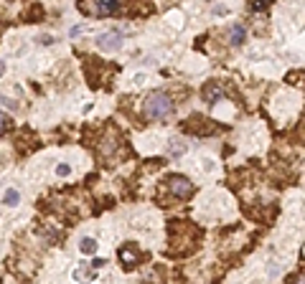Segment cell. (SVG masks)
<instances>
[{
    "mask_svg": "<svg viewBox=\"0 0 305 284\" xmlns=\"http://www.w3.org/2000/svg\"><path fill=\"white\" fill-rule=\"evenodd\" d=\"M173 109H176V104H173L168 92H152L145 99V117L147 119H166L173 114Z\"/></svg>",
    "mask_w": 305,
    "mask_h": 284,
    "instance_id": "1",
    "label": "cell"
},
{
    "mask_svg": "<svg viewBox=\"0 0 305 284\" xmlns=\"http://www.w3.org/2000/svg\"><path fill=\"white\" fill-rule=\"evenodd\" d=\"M168 188L176 198H191L194 195V183L183 175H171L168 178Z\"/></svg>",
    "mask_w": 305,
    "mask_h": 284,
    "instance_id": "2",
    "label": "cell"
},
{
    "mask_svg": "<svg viewBox=\"0 0 305 284\" xmlns=\"http://www.w3.org/2000/svg\"><path fill=\"white\" fill-rule=\"evenodd\" d=\"M97 46L102 49V51H120L122 49V33L120 31H107V33H102V36H97Z\"/></svg>",
    "mask_w": 305,
    "mask_h": 284,
    "instance_id": "3",
    "label": "cell"
},
{
    "mask_svg": "<svg viewBox=\"0 0 305 284\" xmlns=\"http://www.w3.org/2000/svg\"><path fill=\"white\" fill-rule=\"evenodd\" d=\"M120 11V0H94V13L102 18H112Z\"/></svg>",
    "mask_w": 305,
    "mask_h": 284,
    "instance_id": "4",
    "label": "cell"
},
{
    "mask_svg": "<svg viewBox=\"0 0 305 284\" xmlns=\"http://www.w3.org/2000/svg\"><path fill=\"white\" fill-rule=\"evenodd\" d=\"M221 97H224V92H221V87H216V84H209V87L204 89V99H206L209 104L221 102Z\"/></svg>",
    "mask_w": 305,
    "mask_h": 284,
    "instance_id": "5",
    "label": "cell"
},
{
    "mask_svg": "<svg viewBox=\"0 0 305 284\" xmlns=\"http://www.w3.org/2000/svg\"><path fill=\"white\" fill-rule=\"evenodd\" d=\"M244 36H247V33H244V26H232V28H229V44H232V46H242V44H244Z\"/></svg>",
    "mask_w": 305,
    "mask_h": 284,
    "instance_id": "6",
    "label": "cell"
},
{
    "mask_svg": "<svg viewBox=\"0 0 305 284\" xmlns=\"http://www.w3.org/2000/svg\"><path fill=\"white\" fill-rule=\"evenodd\" d=\"M79 251H82V254H87V256H89V254H94V251H97V241H94V238H89V236H84V238L79 241Z\"/></svg>",
    "mask_w": 305,
    "mask_h": 284,
    "instance_id": "7",
    "label": "cell"
},
{
    "mask_svg": "<svg viewBox=\"0 0 305 284\" xmlns=\"http://www.w3.org/2000/svg\"><path fill=\"white\" fill-rule=\"evenodd\" d=\"M3 200H6V206H18L21 203V193L16 188H8L6 195H3Z\"/></svg>",
    "mask_w": 305,
    "mask_h": 284,
    "instance_id": "8",
    "label": "cell"
},
{
    "mask_svg": "<svg viewBox=\"0 0 305 284\" xmlns=\"http://www.w3.org/2000/svg\"><path fill=\"white\" fill-rule=\"evenodd\" d=\"M120 259H125V266H130V264H135L137 254H135V251H130V249H122V251H120Z\"/></svg>",
    "mask_w": 305,
    "mask_h": 284,
    "instance_id": "9",
    "label": "cell"
},
{
    "mask_svg": "<svg viewBox=\"0 0 305 284\" xmlns=\"http://www.w3.org/2000/svg\"><path fill=\"white\" fill-rule=\"evenodd\" d=\"M183 152H186V145H181V142L173 145V142H171V155H173V157H178V155H183Z\"/></svg>",
    "mask_w": 305,
    "mask_h": 284,
    "instance_id": "10",
    "label": "cell"
},
{
    "mask_svg": "<svg viewBox=\"0 0 305 284\" xmlns=\"http://www.w3.org/2000/svg\"><path fill=\"white\" fill-rule=\"evenodd\" d=\"M8 122H11V119H8L6 114H0V135H3V132L8 130Z\"/></svg>",
    "mask_w": 305,
    "mask_h": 284,
    "instance_id": "11",
    "label": "cell"
},
{
    "mask_svg": "<svg viewBox=\"0 0 305 284\" xmlns=\"http://www.w3.org/2000/svg\"><path fill=\"white\" fill-rule=\"evenodd\" d=\"M0 99H3V104H6V107H11V109H16V107H18V102H13L11 97H0Z\"/></svg>",
    "mask_w": 305,
    "mask_h": 284,
    "instance_id": "12",
    "label": "cell"
},
{
    "mask_svg": "<svg viewBox=\"0 0 305 284\" xmlns=\"http://www.w3.org/2000/svg\"><path fill=\"white\" fill-rule=\"evenodd\" d=\"M56 173H59V175H69V173H71V168L64 163V165H59V168H56Z\"/></svg>",
    "mask_w": 305,
    "mask_h": 284,
    "instance_id": "13",
    "label": "cell"
},
{
    "mask_svg": "<svg viewBox=\"0 0 305 284\" xmlns=\"http://www.w3.org/2000/svg\"><path fill=\"white\" fill-rule=\"evenodd\" d=\"M214 13H216V16H226L229 11H226V6H214Z\"/></svg>",
    "mask_w": 305,
    "mask_h": 284,
    "instance_id": "14",
    "label": "cell"
},
{
    "mask_svg": "<svg viewBox=\"0 0 305 284\" xmlns=\"http://www.w3.org/2000/svg\"><path fill=\"white\" fill-rule=\"evenodd\" d=\"M39 41H41V44H44V46H46V44H51V41H54V38H49V36H39Z\"/></svg>",
    "mask_w": 305,
    "mask_h": 284,
    "instance_id": "15",
    "label": "cell"
},
{
    "mask_svg": "<svg viewBox=\"0 0 305 284\" xmlns=\"http://www.w3.org/2000/svg\"><path fill=\"white\" fill-rule=\"evenodd\" d=\"M264 3H270V0H264Z\"/></svg>",
    "mask_w": 305,
    "mask_h": 284,
    "instance_id": "16",
    "label": "cell"
}]
</instances>
